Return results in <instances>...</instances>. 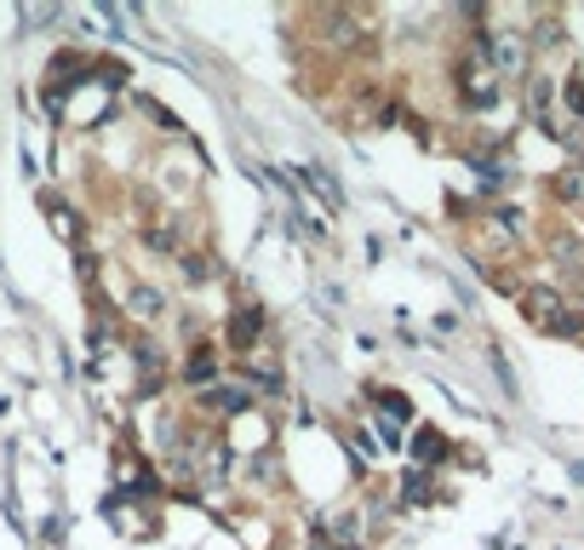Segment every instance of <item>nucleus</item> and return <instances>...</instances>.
I'll return each instance as SVG.
<instances>
[{
	"label": "nucleus",
	"mask_w": 584,
	"mask_h": 550,
	"mask_svg": "<svg viewBox=\"0 0 584 550\" xmlns=\"http://www.w3.org/2000/svg\"><path fill=\"white\" fill-rule=\"evenodd\" d=\"M213 379H218V356H213V344H195V350H190V362H184V385L207 390Z\"/></svg>",
	"instance_id": "nucleus-7"
},
{
	"label": "nucleus",
	"mask_w": 584,
	"mask_h": 550,
	"mask_svg": "<svg viewBox=\"0 0 584 550\" xmlns=\"http://www.w3.org/2000/svg\"><path fill=\"white\" fill-rule=\"evenodd\" d=\"M53 224H58L64 236H81V218H75L69 207H53Z\"/></svg>",
	"instance_id": "nucleus-12"
},
{
	"label": "nucleus",
	"mask_w": 584,
	"mask_h": 550,
	"mask_svg": "<svg viewBox=\"0 0 584 550\" xmlns=\"http://www.w3.org/2000/svg\"><path fill=\"white\" fill-rule=\"evenodd\" d=\"M550 98H556V87H550V81H527V115L539 121V127H550V133H556V121H550Z\"/></svg>",
	"instance_id": "nucleus-9"
},
{
	"label": "nucleus",
	"mask_w": 584,
	"mask_h": 550,
	"mask_svg": "<svg viewBox=\"0 0 584 550\" xmlns=\"http://www.w3.org/2000/svg\"><path fill=\"white\" fill-rule=\"evenodd\" d=\"M550 195H556V202H568V207H584V161L556 172V179H550Z\"/></svg>",
	"instance_id": "nucleus-8"
},
{
	"label": "nucleus",
	"mask_w": 584,
	"mask_h": 550,
	"mask_svg": "<svg viewBox=\"0 0 584 550\" xmlns=\"http://www.w3.org/2000/svg\"><path fill=\"white\" fill-rule=\"evenodd\" d=\"M224 333H230V344L247 356V350L264 339V305H236V310H230V328H224Z\"/></svg>",
	"instance_id": "nucleus-3"
},
{
	"label": "nucleus",
	"mask_w": 584,
	"mask_h": 550,
	"mask_svg": "<svg viewBox=\"0 0 584 550\" xmlns=\"http://www.w3.org/2000/svg\"><path fill=\"white\" fill-rule=\"evenodd\" d=\"M201 408L207 413H247L252 396H247V385H207L201 390Z\"/></svg>",
	"instance_id": "nucleus-4"
},
{
	"label": "nucleus",
	"mask_w": 584,
	"mask_h": 550,
	"mask_svg": "<svg viewBox=\"0 0 584 550\" xmlns=\"http://www.w3.org/2000/svg\"><path fill=\"white\" fill-rule=\"evenodd\" d=\"M430 499V470H413L408 482H401V505H424Z\"/></svg>",
	"instance_id": "nucleus-10"
},
{
	"label": "nucleus",
	"mask_w": 584,
	"mask_h": 550,
	"mask_svg": "<svg viewBox=\"0 0 584 550\" xmlns=\"http://www.w3.org/2000/svg\"><path fill=\"white\" fill-rule=\"evenodd\" d=\"M481 53H488V64H493L499 75H511V81L527 69V41H522V35H493Z\"/></svg>",
	"instance_id": "nucleus-2"
},
{
	"label": "nucleus",
	"mask_w": 584,
	"mask_h": 550,
	"mask_svg": "<svg viewBox=\"0 0 584 550\" xmlns=\"http://www.w3.org/2000/svg\"><path fill=\"white\" fill-rule=\"evenodd\" d=\"M516 305H522V316L533 321L539 333H562V316H568V293H556L550 282H527L522 293H516Z\"/></svg>",
	"instance_id": "nucleus-1"
},
{
	"label": "nucleus",
	"mask_w": 584,
	"mask_h": 550,
	"mask_svg": "<svg viewBox=\"0 0 584 550\" xmlns=\"http://www.w3.org/2000/svg\"><path fill=\"white\" fill-rule=\"evenodd\" d=\"M126 305H133V316L144 321V328H156V321L167 316V298H161V287H149V282H138L133 293H126Z\"/></svg>",
	"instance_id": "nucleus-6"
},
{
	"label": "nucleus",
	"mask_w": 584,
	"mask_h": 550,
	"mask_svg": "<svg viewBox=\"0 0 584 550\" xmlns=\"http://www.w3.org/2000/svg\"><path fill=\"white\" fill-rule=\"evenodd\" d=\"M310 550H339V545H333V539H327V534H316V539H310Z\"/></svg>",
	"instance_id": "nucleus-13"
},
{
	"label": "nucleus",
	"mask_w": 584,
	"mask_h": 550,
	"mask_svg": "<svg viewBox=\"0 0 584 550\" xmlns=\"http://www.w3.org/2000/svg\"><path fill=\"white\" fill-rule=\"evenodd\" d=\"M447 454H453V442H447L442 431H419V436H413V465H419V470L447 465Z\"/></svg>",
	"instance_id": "nucleus-5"
},
{
	"label": "nucleus",
	"mask_w": 584,
	"mask_h": 550,
	"mask_svg": "<svg viewBox=\"0 0 584 550\" xmlns=\"http://www.w3.org/2000/svg\"><path fill=\"white\" fill-rule=\"evenodd\" d=\"M568 110H573V115L584 121V81H579V69L568 75Z\"/></svg>",
	"instance_id": "nucleus-11"
}]
</instances>
